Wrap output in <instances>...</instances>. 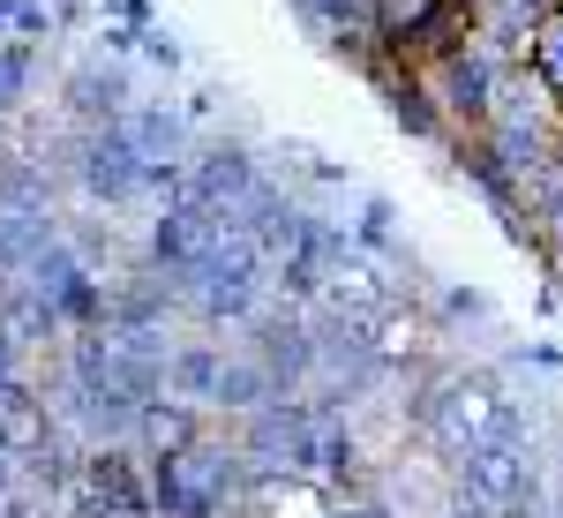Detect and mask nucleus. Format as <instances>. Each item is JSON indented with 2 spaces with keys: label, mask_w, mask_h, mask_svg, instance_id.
<instances>
[{
  "label": "nucleus",
  "mask_w": 563,
  "mask_h": 518,
  "mask_svg": "<svg viewBox=\"0 0 563 518\" xmlns=\"http://www.w3.org/2000/svg\"><path fill=\"white\" fill-rule=\"evenodd\" d=\"M249 451L241 436H196L174 459H151V496H158V518H218L225 504L249 496Z\"/></svg>",
  "instance_id": "f257e3e1"
},
{
  "label": "nucleus",
  "mask_w": 563,
  "mask_h": 518,
  "mask_svg": "<svg viewBox=\"0 0 563 518\" xmlns=\"http://www.w3.org/2000/svg\"><path fill=\"white\" fill-rule=\"evenodd\" d=\"M60 173H68V188L84 196L90 211H129V203H143V151H135L129 121L76 129L60 143Z\"/></svg>",
  "instance_id": "f03ea898"
},
{
  "label": "nucleus",
  "mask_w": 563,
  "mask_h": 518,
  "mask_svg": "<svg viewBox=\"0 0 563 518\" xmlns=\"http://www.w3.org/2000/svg\"><path fill=\"white\" fill-rule=\"evenodd\" d=\"M316 398L308 390H278L271 406H256L249 421H233L241 451H249V474L256 481H308V451H316Z\"/></svg>",
  "instance_id": "7ed1b4c3"
},
{
  "label": "nucleus",
  "mask_w": 563,
  "mask_h": 518,
  "mask_svg": "<svg viewBox=\"0 0 563 518\" xmlns=\"http://www.w3.org/2000/svg\"><path fill=\"white\" fill-rule=\"evenodd\" d=\"M249 353L278 376V390H308L316 384V316L301 301H271L249 316Z\"/></svg>",
  "instance_id": "20e7f679"
},
{
  "label": "nucleus",
  "mask_w": 563,
  "mask_h": 518,
  "mask_svg": "<svg viewBox=\"0 0 563 518\" xmlns=\"http://www.w3.org/2000/svg\"><path fill=\"white\" fill-rule=\"evenodd\" d=\"M218 233H225V211L180 188L174 203H158V218H151V233H143V256L158 263L166 278H180V271H196V263H203V256L218 249Z\"/></svg>",
  "instance_id": "39448f33"
},
{
  "label": "nucleus",
  "mask_w": 563,
  "mask_h": 518,
  "mask_svg": "<svg viewBox=\"0 0 563 518\" xmlns=\"http://www.w3.org/2000/svg\"><path fill=\"white\" fill-rule=\"evenodd\" d=\"M135 90L121 76V60H76L68 76H60V113H68V129H113V121H129Z\"/></svg>",
  "instance_id": "423d86ee"
},
{
  "label": "nucleus",
  "mask_w": 563,
  "mask_h": 518,
  "mask_svg": "<svg viewBox=\"0 0 563 518\" xmlns=\"http://www.w3.org/2000/svg\"><path fill=\"white\" fill-rule=\"evenodd\" d=\"M256 180H263L256 151L233 143V135H218V143H196V151H188V196H203V203H218V211H233Z\"/></svg>",
  "instance_id": "0eeeda50"
},
{
  "label": "nucleus",
  "mask_w": 563,
  "mask_h": 518,
  "mask_svg": "<svg viewBox=\"0 0 563 518\" xmlns=\"http://www.w3.org/2000/svg\"><path fill=\"white\" fill-rule=\"evenodd\" d=\"M203 421H211L203 406H188V398H174V390H158V398L135 414V436H129V443L143 451V459H174V451H188V443L203 436Z\"/></svg>",
  "instance_id": "6e6552de"
},
{
  "label": "nucleus",
  "mask_w": 563,
  "mask_h": 518,
  "mask_svg": "<svg viewBox=\"0 0 563 518\" xmlns=\"http://www.w3.org/2000/svg\"><path fill=\"white\" fill-rule=\"evenodd\" d=\"M233 211H241V225H249L263 249H271V263H278V256H286V249H294V241L308 233V211L294 203V196H286V188H278V180H256V188H249Z\"/></svg>",
  "instance_id": "1a4fd4ad"
},
{
  "label": "nucleus",
  "mask_w": 563,
  "mask_h": 518,
  "mask_svg": "<svg viewBox=\"0 0 563 518\" xmlns=\"http://www.w3.org/2000/svg\"><path fill=\"white\" fill-rule=\"evenodd\" d=\"M519 203H526V218H533V233H541V263H549V271H563V143L533 173H526Z\"/></svg>",
  "instance_id": "9d476101"
},
{
  "label": "nucleus",
  "mask_w": 563,
  "mask_h": 518,
  "mask_svg": "<svg viewBox=\"0 0 563 518\" xmlns=\"http://www.w3.org/2000/svg\"><path fill=\"white\" fill-rule=\"evenodd\" d=\"M0 211H53V166L38 143H0Z\"/></svg>",
  "instance_id": "9b49d317"
},
{
  "label": "nucleus",
  "mask_w": 563,
  "mask_h": 518,
  "mask_svg": "<svg viewBox=\"0 0 563 518\" xmlns=\"http://www.w3.org/2000/svg\"><path fill=\"white\" fill-rule=\"evenodd\" d=\"M271 398H278V376L263 368L256 353H225V376H218V398H211L218 421H249L256 406H271Z\"/></svg>",
  "instance_id": "f8f14e48"
},
{
  "label": "nucleus",
  "mask_w": 563,
  "mask_h": 518,
  "mask_svg": "<svg viewBox=\"0 0 563 518\" xmlns=\"http://www.w3.org/2000/svg\"><path fill=\"white\" fill-rule=\"evenodd\" d=\"M218 376H225V345H211V339H180L174 361H166V390L188 398V406H203V414L218 398Z\"/></svg>",
  "instance_id": "ddd939ff"
},
{
  "label": "nucleus",
  "mask_w": 563,
  "mask_h": 518,
  "mask_svg": "<svg viewBox=\"0 0 563 518\" xmlns=\"http://www.w3.org/2000/svg\"><path fill=\"white\" fill-rule=\"evenodd\" d=\"M129 135L143 158H188L196 151V135H188V113L166 106V98H151V106H129Z\"/></svg>",
  "instance_id": "4468645a"
},
{
  "label": "nucleus",
  "mask_w": 563,
  "mask_h": 518,
  "mask_svg": "<svg viewBox=\"0 0 563 518\" xmlns=\"http://www.w3.org/2000/svg\"><path fill=\"white\" fill-rule=\"evenodd\" d=\"M368 8H376V38L398 45V53H406V45L443 15V0H368Z\"/></svg>",
  "instance_id": "2eb2a0df"
},
{
  "label": "nucleus",
  "mask_w": 563,
  "mask_h": 518,
  "mask_svg": "<svg viewBox=\"0 0 563 518\" xmlns=\"http://www.w3.org/2000/svg\"><path fill=\"white\" fill-rule=\"evenodd\" d=\"M31 76H38V45L0 38V121H15V113H23V98H31Z\"/></svg>",
  "instance_id": "dca6fc26"
},
{
  "label": "nucleus",
  "mask_w": 563,
  "mask_h": 518,
  "mask_svg": "<svg viewBox=\"0 0 563 518\" xmlns=\"http://www.w3.org/2000/svg\"><path fill=\"white\" fill-rule=\"evenodd\" d=\"M526 68L563 98V8H549V15L533 23V53H526Z\"/></svg>",
  "instance_id": "f3484780"
},
{
  "label": "nucleus",
  "mask_w": 563,
  "mask_h": 518,
  "mask_svg": "<svg viewBox=\"0 0 563 518\" xmlns=\"http://www.w3.org/2000/svg\"><path fill=\"white\" fill-rule=\"evenodd\" d=\"M353 241H361V249H376V256H398V203H390V196H361Z\"/></svg>",
  "instance_id": "a211bd4d"
},
{
  "label": "nucleus",
  "mask_w": 563,
  "mask_h": 518,
  "mask_svg": "<svg viewBox=\"0 0 563 518\" xmlns=\"http://www.w3.org/2000/svg\"><path fill=\"white\" fill-rule=\"evenodd\" d=\"M68 241L84 249L90 271H106V263H113V225H106V218H84V225H68Z\"/></svg>",
  "instance_id": "6ab92c4d"
},
{
  "label": "nucleus",
  "mask_w": 563,
  "mask_h": 518,
  "mask_svg": "<svg viewBox=\"0 0 563 518\" xmlns=\"http://www.w3.org/2000/svg\"><path fill=\"white\" fill-rule=\"evenodd\" d=\"M53 504H45L38 488H15V496H0V518H45Z\"/></svg>",
  "instance_id": "aec40b11"
},
{
  "label": "nucleus",
  "mask_w": 563,
  "mask_h": 518,
  "mask_svg": "<svg viewBox=\"0 0 563 518\" xmlns=\"http://www.w3.org/2000/svg\"><path fill=\"white\" fill-rule=\"evenodd\" d=\"M143 53H151L158 68H180V45H174V31H158V23L143 31Z\"/></svg>",
  "instance_id": "412c9836"
},
{
  "label": "nucleus",
  "mask_w": 563,
  "mask_h": 518,
  "mask_svg": "<svg viewBox=\"0 0 563 518\" xmlns=\"http://www.w3.org/2000/svg\"><path fill=\"white\" fill-rule=\"evenodd\" d=\"M443 316H488V301H481L474 286H451V294H443Z\"/></svg>",
  "instance_id": "4be33fe9"
},
{
  "label": "nucleus",
  "mask_w": 563,
  "mask_h": 518,
  "mask_svg": "<svg viewBox=\"0 0 563 518\" xmlns=\"http://www.w3.org/2000/svg\"><path fill=\"white\" fill-rule=\"evenodd\" d=\"M323 518H390V511L376 504V496H346V504H331Z\"/></svg>",
  "instance_id": "5701e85b"
},
{
  "label": "nucleus",
  "mask_w": 563,
  "mask_h": 518,
  "mask_svg": "<svg viewBox=\"0 0 563 518\" xmlns=\"http://www.w3.org/2000/svg\"><path fill=\"white\" fill-rule=\"evenodd\" d=\"M106 15H113V23H143V31H151V0H106Z\"/></svg>",
  "instance_id": "b1692460"
}]
</instances>
